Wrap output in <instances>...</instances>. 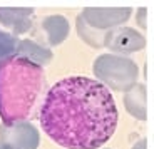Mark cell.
Returning a JSON list of instances; mask_svg holds the SVG:
<instances>
[{
	"mask_svg": "<svg viewBox=\"0 0 154 149\" xmlns=\"http://www.w3.org/2000/svg\"><path fill=\"white\" fill-rule=\"evenodd\" d=\"M124 107L137 121H146V85L137 82L124 92Z\"/></svg>",
	"mask_w": 154,
	"mask_h": 149,
	"instance_id": "cell-10",
	"label": "cell"
},
{
	"mask_svg": "<svg viewBox=\"0 0 154 149\" xmlns=\"http://www.w3.org/2000/svg\"><path fill=\"white\" fill-rule=\"evenodd\" d=\"M35 12L34 8H14V7H0V23L10 30L12 35L27 34L34 27Z\"/></svg>",
	"mask_w": 154,
	"mask_h": 149,
	"instance_id": "cell-7",
	"label": "cell"
},
{
	"mask_svg": "<svg viewBox=\"0 0 154 149\" xmlns=\"http://www.w3.org/2000/svg\"><path fill=\"white\" fill-rule=\"evenodd\" d=\"M38 119L42 131L67 149H97L117 127L119 112L107 87L82 76L55 82L45 92Z\"/></svg>",
	"mask_w": 154,
	"mask_h": 149,
	"instance_id": "cell-1",
	"label": "cell"
},
{
	"mask_svg": "<svg viewBox=\"0 0 154 149\" xmlns=\"http://www.w3.org/2000/svg\"><path fill=\"white\" fill-rule=\"evenodd\" d=\"M75 27H77V34H79V37H81L87 45L94 47V49H102L104 34H99V32L92 30L91 27H87L84 23V20H82L79 15H77V20H75Z\"/></svg>",
	"mask_w": 154,
	"mask_h": 149,
	"instance_id": "cell-11",
	"label": "cell"
},
{
	"mask_svg": "<svg viewBox=\"0 0 154 149\" xmlns=\"http://www.w3.org/2000/svg\"><path fill=\"white\" fill-rule=\"evenodd\" d=\"M15 55L27 59V61L34 62V64L40 65V67L47 65L50 61H52V57H54V55H52V50L47 49V47H44L42 44L32 40V39L19 40L17 49H15Z\"/></svg>",
	"mask_w": 154,
	"mask_h": 149,
	"instance_id": "cell-9",
	"label": "cell"
},
{
	"mask_svg": "<svg viewBox=\"0 0 154 149\" xmlns=\"http://www.w3.org/2000/svg\"><path fill=\"white\" fill-rule=\"evenodd\" d=\"M92 72L96 80L104 87L117 92H126L137 84L139 67L127 55L102 54L94 61Z\"/></svg>",
	"mask_w": 154,
	"mask_h": 149,
	"instance_id": "cell-3",
	"label": "cell"
},
{
	"mask_svg": "<svg viewBox=\"0 0 154 149\" xmlns=\"http://www.w3.org/2000/svg\"><path fill=\"white\" fill-rule=\"evenodd\" d=\"M40 134L30 121L0 123V146L4 149H37Z\"/></svg>",
	"mask_w": 154,
	"mask_h": 149,
	"instance_id": "cell-5",
	"label": "cell"
},
{
	"mask_svg": "<svg viewBox=\"0 0 154 149\" xmlns=\"http://www.w3.org/2000/svg\"><path fill=\"white\" fill-rule=\"evenodd\" d=\"M132 149H146V139H141V141H137L134 146H132Z\"/></svg>",
	"mask_w": 154,
	"mask_h": 149,
	"instance_id": "cell-14",
	"label": "cell"
},
{
	"mask_svg": "<svg viewBox=\"0 0 154 149\" xmlns=\"http://www.w3.org/2000/svg\"><path fill=\"white\" fill-rule=\"evenodd\" d=\"M139 27H146V8H139Z\"/></svg>",
	"mask_w": 154,
	"mask_h": 149,
	"instance_id": "cell-13",
	"label": "cell"
},
{
	"mask_svg": "<svg viewBox=\"0 0 154 149\" xmlns=\"http://www.w3.org/2000/svg\"><path fill=\"white\" fill-rule=\"evenodd\" d=\"M132 8L129 7H87L79 14L84 23L99 34H106L116 27H122L129 20Z\"/></svg>",
	"mask_w": 154,
	"mask_h": 149,
	"instance_id": "cell-4",
	"label": "cell"
},
{
	"mask_svg": "<svg viewBox=\"0 0 154 149\" xmlns=\"http://www.w3.org/2000/svg\"><path fill=\"white\" fill-rule=\"evenodd\" d=\"M40 29H42V34L45 37L47 44L50 47L59 45L69 37L70 32V25L69 20L64 15H47L42 19L40 22Z\"/></svg>",
	"mask_w": 154,
	"mask_h": 149,
	"instance_id": "cell-8",
	"label": "cell"
},
{
	"mask_svg": "<svg viewBox=\"0 0 154 149\" xmlns=\"http://www.w3.org/2000/svg\"><path fill=\"white\" fill-rule=\"evenodd\" d=\"M47 91L44 67L19 55L0 61V119L4 124L29 121Z\"/></svg>",
	"mask_w": 154,
	"mask_h": 149,
	"instance_id": "cell-2",
	"label": "cell"
},
{
	"mask_svg": "<svg viewBox=\"0 0 154 149\" xmlns=\"http://www.w3.org/2000/svg\"><path fill=\"white\" fill-rule=\"evenodd\" d=\"M0 149H4V147H2V146H0Z\"/></svg>",
	"mask_w": 154,
	"mask_h": 149,
	"instance_id": "cell-15",
	"label": "cell"
},
{
	"mask_svg": "<svg viewBox=\"0 0 154 149\" xmlns=\"http://www.w3.org/2000/svg\"><path fill=\"white\" fill-rule=\"evenodd\" d=\"M102 47L112 50V54L126 55V54L139 52L146 47V39L143 34H139L136 29L131 27H116L112 30L104 34Z\"/></svg>",
	"mask_w": 154,
	"mask_h": 149,
	"instance_id": "cell-6",
	"label": "cell"
},
{
	"mask_svg": "<svg viewBox=\"0 0 154 149\" xmlns=\"http://www.w3.org/2000/svg\"><path fill=\"white\" fill-rule=\"evenodd\" d=\"M19 44V39L12 35L10 32L0 29V61L15 55V49Z\"/></svg>",
	"mask_w": 154,
	"mask_h": 149,
	"instance_id": "cell-12",
	"label": "cell"
}]
</instances>
